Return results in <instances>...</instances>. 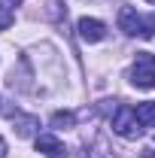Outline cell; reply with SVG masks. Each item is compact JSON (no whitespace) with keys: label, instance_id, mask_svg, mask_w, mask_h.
Wrapping results in <instances>:
<instances>
[{"label":"cell","instance_id":"1","mask_svg":"<svg viewBox=\"0 0 155 158\" xmlns=\"http://www.w3.org/2000/svg\"><path fill=\"white\" fill-rule=\"evenodd\" d=\"M131 82H134L137 88H155V55L152 52H137L134 64H131Z\"/></svg>","mask_w":155,"mask_h":158},{"label":"cell","instance_id":"2","mask_svg":"<svg viewBox=\"0 0 155 158\" xmlns=\"http://www.w3.org/2000/svg\"><path fill=\"white\" fill-rule=\"evenodd\" d=\"M113 131H116L119 137L125 140H137L143 134V125H140V118H137L134 106H116V116H113Z\"/></svg>","mask_w":155,"mask_h":158},{"label":"cell","instance_id":"3","mask_svg":"<svg viewBox=\"0 0 155 158\" xmlns=\"http://www.w3.org/2000/svg\"><path fill=\"white\" fill-rule=\"evenodd\" d=\"M119 31L128 37H143V15H137V9L122 6L119 9Z\"/></svg>","mask_w":155,"mask_h":158},{"label":"cell","instance_id":"4","mask_svg":"<svg viewBox=\"0 0 155 158\" xmlns=\"http://www.w3.org/2000/svg\"><path fill=\"white\" fill-rule=\"evenodd\" d=\"M76 27H79V37L85 40V43H100V40L107 37V24L100 19H88L85 15V19H79Z\"/></svg>","mask_w":155,"mask_h":158},{"label":"cell","instance_id":"5","mask_svg":"<svg viewBox=\"0 0 155 158\" xmlns=\"http://www.w3.org/2000/svg\"><path fill=\"white\" fill-rule=\"evenodd\" d=\"M37 152H43L46 158H64L67 149L55 134H37Z\"/></svg>","mask_w":155,"mask_h":158},{"label":"cell","instance_id":"6","mask_svg":"<svg viewBox=\"0 0 155 158\" xmlns=\"http://www.w3.org/2000/svg\"><path fill=\"white\" fill-rule=\"evenodd\" d=\"M12 125H15L19 137H34L37 128H40V118L37 116H24V113H15V116H12Z\"/></svg>","mask_w":155,"mask_h":158},{"label":"cell","instance_id":"7","mask_svg":"<svg viewBox=\"0 0 155 158\" xmlns=\"http://www.w3.org/2000/svg\"><path fill=\"white\" fill-rule=\"evenodd\" d=\"M134 113H137V118H140V125H143V128H155V100L137 103Z\"/></svg>","mask_w":155,"mask_h":158},{"label":"cell","instance_id":"8","mask_svg":"<svg viewBox=\"0 0 155 158\" xmlns=\"http://www.w3.org/2000/svg\"><path fill=\"white\" fill-rule=\"evenodd\" d=\"M52 128L55 131H70V128H76V116L67 113V110H61V113L52 116Z\"/></svg>","mask_w":155,"mask_h":158},{"label":"cell","instance_id":"9","mask_svg":"<svg viewBox=\"0 0 155 158\" xmlns=\"http://www.w3.org/2000/svg\"><path fill=\"white\" fill-rule=\"evenodd\" d=\"M15 21V15H12V9H6V6H0V31H6L9 24Z\"/></svg>","mask_w":155,"mask_h":158},{"label":"cell","instance_id":"10","mask_svg":"<svg viewBox=\"0 0 155 158\" xmlns=\"http://www.w3.org/2000/svg\"><path fill=\"white\" fill-rule=\"evenodd\" d=\"M21 0H0V6H6V9H12V6H19Z\"/></svg>","mask_w":155,"mask_h":158},{"label":"cell","instance_id":"11","mask_svg":"<svg viewBox=\"0 0 155 158\" xmlns=\"http://www.w3.org/2000/svg\"><path fill=\"white\" fill-rule=\"evenodd\" d=\"M0 158H6V140L0 137Z\"/></svg>","mask_w":155,"mask_h":158},{"label":"cell","instance_id":"12","mask_svg":"<svg viewBox=\"0 0 155 158\" xmlns=\"http://www.w3.org/2000/svg\"><path fill=\"white\" fill-rule=\"evenodd\" d=\"M149 3H155V0H149Z\"/></svg>","mask_w":155,"mask_h":158}]
</instances>
